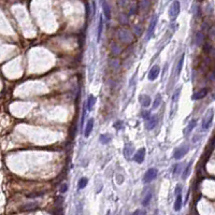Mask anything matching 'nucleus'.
Here are the masks:
<instances>
[{
    "mask_svg": "<svg viewBox=\"0 0 215 215\" xmlns=\"http://www.w3.org/2000/svg\"><path fill=\"white\" fill-rule=\"evenodd\" d=\"M39 203L38 202H35V203H29V205H26L22 208V211H30V210H33V209L38 208Z\"/></svg>",
    "mask_w": 215,
    "mask_h": 215,
    "instance_id": "obj_18",
    "label": "nucleus"
},
{
    "mask_svg": "<svg viewBox=\"0 0 215 215\" xmlns=\"http://www.w3.org/2000/svg\"><path fill=\"white\" fill-rule=\"evenodd\" d=\"M93 127H94V118H90V120H88L87 125H86V127H85V130H84L85 138L89 137V134H90V132H92V130H93Z\"/></svg>",
    "mask_w": 215,
    "mask_h": 215,
    "instance_id": "obj_14",
    "label": "nucleus"
},
{
    "mask_svg": "<svg viewBox=\"0 0 215 215\" xmlns=\"http://www.w3.org/2000/svg\"><path fill=\"white\" fill-rule=\"evenodd\" d=\"M88 183V180L87 177H81L80 180H79V183H78V188L79 189H83L84 187H86Z\"/></svg>",
    "mask_w": 215,
    "mask_h": 215,
    "instance_id": "obj_19",
    "label": "nucleus"
},
{
    "mask_svg": "<svg viewBox=\"0 0 215 215\" xmlns=\"http://www.w3.org/2000/svg\"><path fill=\"white\" fill-rule=\"evenodd\" d=\"M195 43L197 45H201L203 43V35H202V32H198L197 35H196V37H195Z\"/></svg>",
    "mask_w": 215,
    "mask_h": 215,
    "instance_id": "obj_20",
    "label": "nucleus"
},
{
    "mask_svg": "<svg viewBox=\"0 0 215 215\" xmlns=\"http://www.w3.org/2000/svg\"><path fill=\"white\" fill-rule=\"evenodd\" d=\"M196 124H197V122H196V120H191V123H189V125L187 126V128H186V131H185V132H186V134H189V132H191V131L193 130V129H194V128H195V126H196Z\"/></svg>",
    "mask_w": 215,
    "mask_h": 215,
    "instance_id": "obj_25",
    "label": "nucleus"
},
{
    "mask_svg": "<svg viewBox=\"0 0 215 215\" xmlns=\"http://www.w3.org/2000/svg\"><path fill=\"white\" fill-rule=\"evenodd\" d=\"M161 100H162L161 96H160V95L156 96V98H155V100H154V103H153V106H152V109H153V110L157 109V108L160 106V103H161Z\"/></svg>",
    "mask_w": 215,
    "mask_h": 215,
    "instance_id": "obj_21",
    "label": "nucleus"
},
{
    "mask_svg": "<svg viewBox=\"0 0 215 215\" xmlns=\"http://www.w3.org/2000/svg\"><path fill=\"white\" fill-rule=\"evenodd\" d=\"M110 140H111V138H110L109 134H101L100 136V142L102 143V144H106V143H109Z\"/></svg>",
    "mask_w": 215,
    "mask_h": 215,
    "instance_id": "obj_24",
    "label": "nucleus"
},
{
    "mask_svg": "<svg viewBox=\"0 0 215 215\" xmlns=\"http://www.w3.org/2000/svg\"><path fill=\"white\" fill-rule=\"evenodd\" d=\"M101 7H102L103 13L106 15V17L110 19L111 18V10H110V6L106 0H101Z\"/></svg>",
    "mask_w": 215,
    "mask_h": 215,
    "instance_id": "obj_11",
    "label": "nucleus"
},
{
    "mask_svg": "<svg viewBox=\"0 0 215 215\" xmlns=\"http://www.w3.org/2000/svg\"><path fill=\"white\" fill-rule=\"evenodd\" d=\"M114 127L117 128V129H120L122 128V122H117V123L114 124Z\"/></svg>",
    "mask_w": 215,
    "mask_h": 215,
    "instance_id": "obj_35",
    "label": "nucleus"
},
{
    "mask_svg": "<svg viewBox=\"0 0 215 215\" xmlns=\"http://www.w3.org/2000/svg\"><path fill=\"white\" fill-rule=\"evenodd\" d=\"M118 66H120V64H118V61H117V60H115V59L111 60V63H110V67L112 68V69H117Z\"/></svg>",
    "mask_w": 215,
    "mask_h": 215,
    "instance_id": "obj_28",
    "label": "nucleus"
},
{
    "mask_svg": "<svg viewBox=\"0 0 215 215\" xmlns=\"http://www.w3.org/2000/svg\"><path fill=\"white\" fill-rule=\"evenodd\" d=\"M134 148L132 146V144L127 143V144L125 145V148H124V156L126 158H130L131 156L134 155Z\"/></svg>",
    "mask_w": 215,
    "mask_h": 215,
    "instance_id": "obj_10",
    "label": "nucleus"
},
{
    "mask_svg": "<svg viewBox=\"0 0 215 215\" xmlns=\"http://www.w3.org/2000/svg\"><path fill=\"white\" fill-rule=\"evenodd\" d=\"M111 51L113 52V54H120V46H117L116 43H113L112 45H111Z\"/></svg>",
    "mask_w": 215,
    "mask_h": 215,
    "instance_id": "obj_26",
    "label": "nucleus"
},
{
    "mask_svg": "<svg viewBox=\"0 0 215 215\" xmlns=\"http://www.w3.org/2000/svg\"><path fill=\"white\" fill-rule=\"evenodd\" d=\"M181 208H182V195L179 194L176 195V199L175 202H174V210L175 211H180Z\"/></svg>",
    "mask_w": 215,
    "mask_h": 215,
    "instance_id": "obj_16",
    "label": "nucleus"
},
{
    "mask_svg": "<svg viewBox=\"0 0 215 215\" xmlns=\"http://www.w3.org/2000/svg\"><path fill=\"white\" fill-rule=\"evenodd\" d=\"M205 53H210V52H212V46L209 44V43H205Z\"/></svg>",
    "mask_w": 215,
    "mask_h": 215,
    "instance_id": "obj_31",
    "label": "nucleus"
},
{
    "mask_svg": "<svg viewBox=\"0 0 215 215\" xmlns=\"http://www.w3.org/2000/svg\"><path fill=\"white\" fill-rule=\"evenodd\" d=\"M181 191H182V186H181V185H177L175 188V195L181 194Z\"/></svg>",
    "mask_w": 215,
    "mask_h": 215,
    "instance_id": "obj_34",
    "label": "nucleus"
},
{
    "mask_svg": "<svg viewBox=\"0 0 215 215\" xmlns=\"http://www.w3.org/2000/svg\"><path fill=\"white\" fill-rule=\"evenodd\" d=\"M180 93H181V88H179V89H176L175 93H174V96H173V102L175 103L176 102V100L179 99V95H180Z\"/></svg>",
    "mask_w": 215,
    "mask_h": 215,
    "instance_id": "obj_29",
    "label": "nucleus"
},
{
    "mask_svg": "<svg viewBox=\"0 0 215 215\" xmlns=\"http://www.w3.org/2000/svg\"><path fill=\"white\" fill-rule=\"evenodd\" d=\"M140 213H141V214H145L144 211H136L134 212V214H140Z\"/></svg>",
    "mask_w": 215,
    "mask_h": 215,
    "instance_id": "obj_37",
    "label": "nucleus"
},
{
    "mask_svg": "<svg viewBox=\"0 0 215 215\" xmlns=\"http://www.w3.org/2000/svg\"><path fill=\"white\" fill-rule=\"evenodd\" d=\"M207 94H208V88H202L201 90L195 93L194 96H193V100H200V99L205 98Z\"/></svg>",
    "mask_w": 215,
    "mask_h": 215,
    "instance_id": "obj_12",
    "label": "nucleus"
},
{
    "mask_svg": "<svg viewBox=\"0 0 215 215\" xmlns=\"http://www.w3.org/2000/svg\"><path fill=\"white\" fill-rule=\"evenodd\" d=\"M42 195H43V193H37V194H30V195H28V196H27V197H28V198L41 197V196H42Z\"/></svg>",
    "mask_w": 215,
    "mask_h": 215,
    "instance_id": "obj_33",
    "label": "nucleus"
},
{
    "mask_svg": "<svg viewBox=\"0 0 215 215\" xmlns=\"http://www.w3.org/2000/svg\"><path fill=\"white\" fill-rule=\"evenodd\" d=\"M213 117H214V112H213L212 109H210L205 115V117H203V120H202V129L203 130H208L209 128L211 127Z\"/></svg>",
    "mask_w": 215,
    "mask_h": 215,
    "instance_id": "obj_2",
    "label": "nucleus"
},
{
    "mask_svg": "<svg viewBox=\"0 0 215 215\" xmlns=\"http://www.w3.org/2000/svg\"><path fill=\"white\" fill-rule=\"evenodd\" d=\"M144 157H145V148H139L137 151V153L134 154V159L136 162L141 164V162H143V160H144Z\"/></svg>",
    "mask_w": 215,
    "mask_h": 215,
    "instance_id": "obj_9",
    "label": "nucleus"
},
{
    "mask_svg": "<svg viewBox=\"0 0 215 215\" xmlns=\"http://www.w3.org/2000/svg\"><path fill=\"white\" fill-rule=\"evenodd\" d=\"M183 64H184V54L181 56V58L179 59V64H177V67H176V73L180 74L181 71H182V68H183Z\"/></svg>",
    "mask_w": 215,
    "mask_h": 215,
    "instance_id": "obj_22",
    "label": "nucleus"
},
{
    "mask_svg": "<svg viewBox=\"0 0 215 215\" xmlns=\"http://www.w3.org/2000/svg\"><path fill=\"white\" fill-rule=\"evenodd\" d=\"M158 123V116L157 115H151L146 120V124H145V127L148 130H152L156 127V125Z\"/></svg>",
    "mask_w": 215,
    "mask_h": 215,
    "instance_id": "obj_7",
    "label": "nucleus"
},
{
    "mask_svg": "<svg viewBox=\"0 0 215 215\" xmlns=\"http://www.w3.org/2000/svg\"><path fill=\"white\" fill-rule=\"evenodd\" d=\"M156 24H157V16L154 15L153 17H152L151 22H150V25H148V31H146V40H150L152 38V35L154 33V30H155V27H156Z\"/></svg>",
    "mask_w": 215,
    "mask_h": 215,
    "instance_id": "obj_5",
    "label": "nucleus"
},
{
    "mask_svg": "<svg viewBox=\"0 0 215 215\" xmlns=\"http://www.w3.org/2000/svg\"><path fill=\"white\" fill-rule=\"evenodd\" d=\"M180 13V2L175 0V1H173L172 4L170 6L169 8V17L171 21H174L176 17H177V15Z\"/></svg>",
    "mask_w": 215,
    "mask_h": 215,
    "instance_id": "obj_3",
    "label": "nucleus"
},
{
    "mask_svg": "<svg viewBox=\"0 0 215 215\" xmlns=\"http://www.w3.org/2000/svg\"><path fill=\"white\" fill-rule=\"evenodd\" d=\"M117 35L120 40L123 43H126V44H129L134 41V37L131 35V32L126 28H120L118 31H117Z\"/></svg>",
    "mask_w": 215,
    "mask_h": 215,
    "instance_id": "obj_1",
    "label": "nucleus"
},
{
    "mask_svg": "<svg viewBox=\"0 0 215 215\" xmlns=\"http://www.w3.org/2000/svg\"><path fill=\"white\" fill-rule=\"evenodd\" d=\"M150 116H151V113H150V111H143V112H142V117H143V120H146Z\"/></svg>",
    "mask_w": 215,
    "mask_h": 215,
    "instance_id": "obj_30",
    "label": "nucleus"
},
{
    "mask_svg": "<svg viewBox=\"0 0 215 215\" xmlns=\"http://www.w3.org/2000/svg\"><path fill=\"white\" fill-rule=\"evenodd\" d=\"M159 72H160V68H159V66H157V65L153 66L152 69L150 70V72H148V80H150V81H154V80H156V79L158 78Z\"/></svg>",
    "mask_w": 215,
    "mask_h": 215,
    "instance_id": "obj_8",
    "label": "nucleus"
},
{
    "mask_svg": "<svg viewBox=\"0 0 215 215\" xmlns=\"http://www.w3.org/2000/svg\"><path fill=\"white\" fill-rule=\"evenodd\" d=\"M102 28H103V17L100 15V18H99L98 22V30H97V41H100V38H101V33H102Z\"/></svg>",
    "mask_w": 215,
    "mask_h": 215,
    "instance_id": "obj_15",
    "label": "nucleus"
},
{
    "mask_svg": "<svg viewBox=\"0 0 215 215\" xmlns=\"http://www.w3.org/2000/svg\"><path fill=\"white\" fill-rule=\"evenodd\" d=\"M157 169L155 168H151V169H148L146 172H145L144 176H143V182L144 183H148V182H152L153 180H155L156 176H157Z\"/></svg>",
    "mask_w": 215,
    "mask_h": 215,
    "instance_id": "obj_4",
    "label": "nucleus"
},
{
    "mask_svg": "<svg viewBox=\"0 0 215 215\" xmlns=\"http://www.w3.org/2000/svg\"><path fill=\"white\" fill-rule=\"evenodd\" d=\"M191 161L187 165V167L185 168V170H184V173H183V175H182V177L183 179H186L187 176H188V174H189V171H191Z\"/></svg>",
    "mask_w": 215,
    "mask_h": 215,
    "instance_id": "obj_27",
    "label": "nucleus"
},
{
    "mask_svg": "<svg viewBox=\"0 0 215 215\" xmlns=\"http://www.w3.org/2000/svg\"><path fill=\"white\" fill-rule=\"evenodd\" d=\"M152 196H153V194H152L151 191L148 193L146 196H145L144 198H143V201H142V205H143V207H146V205H148V203H150V201H151L152 199Z\"/></svg>",
    "mask_w": 215,
    "mask_h": 215,
    "instance_id": "obj_23",
    "label": "nucleus"
},
{
    "mask_svg": "<svg viewBox=\"0 0 215 215\" xmlns=\"http://www.w3.org/2000/svg\"><path fill=\"white\" fill-rule=\"evenodd\" d=\"M134 32L137 33V35H141V31H140V28H139L138 26H136V27H134Z\"/></svg>",
    "mask_w": 215,
    "mask_h": 215,
    "instance_id": "obj_36",
    "label": "nucleus"
},
{
    "mask_svg": "<svg viewBox=\"0 0 215 215\" xmlns=\"http://www.w3.org/2000/svg\"><path fill=\"white\" fill-rule=\"evenodd\" d=\"M188 152V146L187 145H182V146H180V148H177L174 151V154H173V157H174V159H181L183 158L184 156L186 155V153Z\"/></svg>",
    "mask_w": 215,
    "mask_h": 215,
    "instance_id": "obj_6",
    "label": "nucleus"
},
{
    "mask_svg": "<svg viewBox=\"0 0 215 215\" xmlns=\"http://www.w3.org/2000/svg\"><path fill=\"white\" fill-rule=\"evenodd\" d=\"M68 191V185L67 184H63L60 186V193H66Z\"/></svg>",
    "mask_w": 215,
    "mask_h": 215,
    "instance_id": "obj_32",
    "label": "nucleus"
},
{
    "mask_svg": "<svg viewBox=\"0 0 215 215\" xmlns=\"http://www.w3.org/2000/svg\"><path fill=\"white\" fill-rule=\"evenodd\" d=\"M139 101L142 104V106H144V108H148L151 104V98L148 95H141L139 97Z\"/></svg>",
    "mask_w": 215,
    "mask_h": 215,
    "instance_id": "obj_13",
    "label": "nucleus"
},
{
    "mask_svg": "<svg viewBox=\"0 0 215 215\" xmlns=\"http://www.w3.org/2000/svg\"><path fill=\"white\" fill-rule=\"evenodd\" d=\"M95 102H96V98L93 95H90L87 99V110L88 111H90V110L93 109V106H95Z\"/></svg>",
    "mask_w": 215,
    "mask_h": 215,
    "instance_id": "obj_17",
    "label": "nucleus"
}]
</instances>
